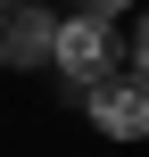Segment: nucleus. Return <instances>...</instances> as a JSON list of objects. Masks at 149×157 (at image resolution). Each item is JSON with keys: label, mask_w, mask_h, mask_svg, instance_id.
Segmentation results:
<instances>
[{"label": "nucleus", "mask_w": 149, "mask_h": 157, "mask_svg": "<svg viewBox=\"0 0 149 157\" xmlns=\"http://www.w3.org/2000/svg\"><path fill=\"white\" fill-rule=\"evenodd\" d=\"M116 58H124V41H116V25H108V17H91V8L58 17V50H50V66H58L75 91L108 83V75H116Z\"/></svg>", "instance_id": "obj_1"}, {"label": "nucleus", "mask_w": 149, "mask_h": 157, "mask_svg": "<svg viewBox=\"0 0 149 157\" xmlns=\"http://www.w3.org/2000/svg\"><path fill=\"white\" fill-rule=\"evenodd\" d=\"M83 108H91V124H100L108 141H149V83H141V75H108V83H91Z\"/></svg>", "instance_id": "obj_2"}, {"label": "nucleus", "mask_w": 149, "mask_h": 157, "mask_svg": "<svg viewBox=\"0 0 149 157\" xmlns=\"http://www.w3.org/2000/svg\"><path fill=\"white\" fill-rule=\"evenodd\" d=\"M50 50H58V17L41 8V0H17V8H0V66H50Z\"/></svg>", "instance_id": "obj_3"}, {"label": "nucleus", "mask_w": 149, "mask_h": 157, "mask_svg": "<svg viewBox=\"0 0 149 157\" xmlns=\"http://www.w3.org/2000/svg\"><path fill=\"white\" fill-rule=\"evenodd\" d=\"M124 58H133V75L149 83V17H141V33H133V50H124Z\"/></svg>", "instance_id": "obj_4"}, {"label": "nucleus", "mask_w": 149, "mask_h": 157, "mask_svg": "<svg viewBox=\"0 0 149 157\" xmlns=\"http://www.w3.org/2000/svg\"><path fill=\"white\" fill-rule=\"evenodd\" d=\"M83 8H91V17H108V25H116V17H124V8H133V0H83Z\"/></svg>", "instance_id": "obj_5"}, {"label": "nucleus", "mask_w": 149, "mask_h": 157, "mask_svg": "<svg viewBox=\"0 0 149 157\" xmlns=\"http://www.w3.org/2000/svg\"><path fill=\"white\" fill-rule=\"evenodd\" d=\"M0 8H17V0H0Z\"/></svg>", "instance_id": "obj_6"}]
</instances>
